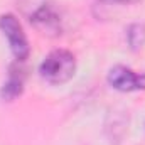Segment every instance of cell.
Returning a JSON list of instances; mask_svg holds the SVG:
<instances>
[{
    "label": "cell",
    "instance_id": "obj_1",
    "mask_svg": "<svg viewBox=\"0 0 145 145\" xmlns=\"http://www.w3.org/2000/svg\"><path fill=\"white\" fill-rule=\"evenodd\" d=\"M76 72V57L68 49H56L49 52L39 64V74L51 84L68 83Z\"/></svg>",
    "mask_w": 145,
    "mask_h": 145
},
{
    "label": "cell",
    "instance_id": "obj_2",
    "mask_svg": "<svg viewBox=\"0 0 145 145\" xmlns=\"http://www.w3.org/2000/svg\"><path fill=\"white\" fill-rule=\"evenodd\" d=\"M0 31L3 32V36L7 37L10 51H12L15 61L24 63L29 57L31 46H29L27 36H25L19 19L14 14H2L0 15Z\"/></svg>",
    "mask_w": 145,
    "mask_h": 145
},
{
    "label": "cell",
    "instance_id": "obj_3",
    "mask_svg": "<svg viewBox=\"0 0 145 145\" xmlns=\"http://www.w3.org/2000/svg\"><path fill=\"white\" fill-rule=\"evenodd\" d=\"M29 19L37 31L46 36H59L63 32V15L52 2H42Z\"/></svg>",
    "mask_w": 145,
    "mask_h": 145
},
{
    "label": "cell",
    "instance_id": "obj_4",
    "mask_svg": "<svg viewBox=\"0 0 145 145\" xmlns=\"http://www.w3.org/2000/svg\"><path fill=\"white\" fill-rule=\"evenodd\" d=\"M108 83L111 88L130 93V91H140L145 89V72L133 71L128 66L116 64L108 71Z\"/></svg>",
    "mask_w": 145,
    "mask_h": 145
},
{
    "label": "cell",
    "instance_id": "obj_5",
    "mask_svg": "<svg viewBox=\"0 0 145 145\" xmlns=\"http://www.w3.org/2000/svg\"><path fill=\"white\" fill-rule=\"evenodd\" d=\"M24 83H25V69L20 61H15L8 66L7 79L0 88V96L5 101H14L17 96H20L24 89Z\"/></svg>",
    "mask_w": 145,
    "mask_h": 145
},
{
    "label": "cell",
    "instance_id": "obj_6",
    "mask_svg": "<svg viewBox=\"0 0 145 145\" xmlns=\"http://www.w3.org/2000/svg\"><path fill=\"white\" fill-rule=\"evenodd\" d=\"M127 42L132 51L142 49L145 44V24H142V22L130 24L127 29Z\"/></svg>",
    "mask_w": 145,
    "mask_h": 145
},
{
    "label": "cell",
    "instance_id": "obj_7",
    "mask_svg": "<svg viewBox=\"0 0 145 145\" xmlns=\"http://www.w3.org/2000/svg\"><path fill=\"white\" fill-rule=\"evenodd\" d=\"M106 2H115V3H138L142 0H106Z\"/></svg>",
    "mask_w": 145,
    "mask_h": 145
}]
</instances>
